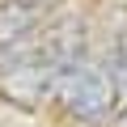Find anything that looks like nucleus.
Wrapping results in <instances>:
<instances>
[{
	"instance_id": "nucleus-1",
	"label": "nucleus",
	"mask_w": 127,
	"mask_h": 127,
	"mask_svg": "<svg viewBox=\"0 0 127 127\" xmlns=\"http://www.w3.org/2000/svg\"><path fill=\"white\" fill-rule=\"evenodd\" d=\"M55 93H59L64 106L76 110L81 119H97V114H106L110 102H114V81H110L102 68H93V64H72V68L59 72Z\"/></svg>"
},
{
	"instance_id": "nucleus-2",
	"label": "nucleus",
	"mask_w": 127,
	"mask_h": 127,
	"mask_svg": "<svg viewBox=\"0 0 127 127\" xmlns=\"http://www.w3.org/2000/svg\"><path fill=\"white\" fill-rule=\"evenodd\" d=\"M55 4V0H9L4 9H0V42H9V38H17L26 26H34L38 21V13H47Z\"/></svg>"
}]
</instances>
